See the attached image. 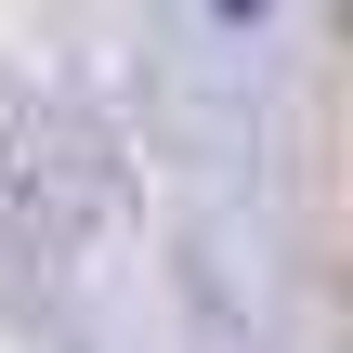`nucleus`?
<instances>
[{
    "label": "nucleus",
    "mask_w": 353,
    "mask_h": 353,
    "mask_svg": "<svg viewBox=\"0 0 353 353\" xmlns=\"http://www.w3.org/2000/svg\"><path fill=\"white\" fill-rule=\"evenodd\" d=\"M223 13H262V0H223Z\"/></svg>",
    "instance_id": "nucleus-1"
}]
</instances>
